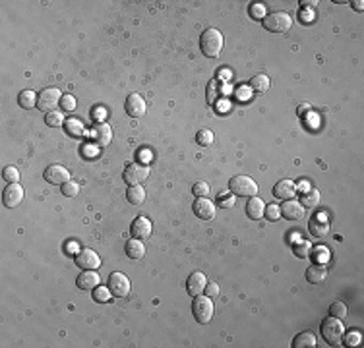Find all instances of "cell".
Returning <instances> with one entry per match:
<instances>
[{
    "instance_id": "60d3db41",
    "label": "cell",
    "mask_w": 364,
    "mask_h": 348,
    "mask_svg": "<svg viewBox=\"0 0 364 348\" xmlns=\"http://www.w3.org/2000/svg\"><path fill=\"white\" fill-rule=\"evenodd\" d=\"M279 215H281V209H279V205H268L266 207V217L270 219V221H277L279 219Z\"/></svg>"
},
{
    "instance_id": "74e56055",
    "label": "cell",
    "mask_w": 364,
    "mask_h": 348,
    "mask_svg": "<svg viewBox=\"0 0 364 348\" xmlns=\"http://www.w3.org/2000/svg\"><path fill=\"white\" fill-rule=\"evenodd\" d=\"M78 191H80V186H78L76 182H72V180H68L66 184H62V193H64L66 197H76Z\"/></svg>"
},
{
    "instance_id": "f5cc1de1",
    "label": "cell",
    "mask_w": 364,
    "mask_h": 348,
    "mask_svg": "<svg viewBox=\"0 0 364 348\" xmlns=\"http://www.w3.org/2000/svg\"><path fill=\"white\" fill-rule=\"evenodd\" d=\"M298 188H300V191L304 193V191L310 190V184H308V182H300V184H298Z\"/></svg>"
},
{
    "instance_id": "8992f818",
    "label": "cell",
    "mask_w": 364,
    "mask_h": 348,
    "mask_svg": "<svg viewBox=\"0 0 364 348\" xmlns=\"http://www.w3.org/2000/svg\"><path fill=\"white\" fill-rule=\"evenodd\" d=\"M124 182L128 186H140L144 184L147 178H149V167L146 163H130L126 169H124Z\"/></svg>"
},
{
    "instance_id": "5bb4252c",
    "label": "cell",
    "mask_w": 364,
    "mask_h": 348,
    "mask_svg": "<svg viewBox=\"0 0 364 348\" xmlns=\"http://www.w3.org/2000/svg\"><path fill=\"white\" fill-rule=\"evenodd\" d=\"M194 215L201 221H211L215 217V203L207 197H198L194 201Z\"/></svg>"
},
{
    "instance_id": "277c9868",
    "label": "cell",
    "mask_w": 364,
    "mask_h": 348,
    "mask_svg": "<svg viewBox=\"0 0 364 348\" xmlns=\"http://www.w3.org/2000/svg\"><path fill=\"white\" fill-rule=\"evenodd\" d=\"M229 191L235 193V195H240V197H254L258 193V184L250 176L238 174V176H233L229 180Z\"/></svg>"
},
{
    "instance_id": "2e32d148",
    "label": "cell",
    "mask_w": 364,
    "mask_h": 348,
    "mask_svg": "<svg viewBox=\"0 0 364 348\" xmlns=\"http://www.w3.org/2000/svg\"><path fill=\"white\" fill-rule=\"evenodd\" d=\"M205 284H207V278L201 271H194L188 280H186V290L190 296H200L205 290Z\"/></svg>"
},
{
    "instance_id": "30bf717a",
    "label": "cell",
    "mask_w": 364,
    "mask_h": 348,
    "mask_svg": "<svg viewBox=\"0 0 364 348\" xmlns=\"http://www.w3.org/2000/svg\"><path fill=\"white\" fill-rule=\"evenodd\" d=\"M308 230L314 238H324L329 234V221L326 215L318 213L308 221Z\"/></svg>"
},
{
    "instance_id": "bcb514c9",
    "label": "cell",
    "mask_w": 364,
    "mask_h": 348,
    "mask_svg": "<svg viewBox=\"0 0 364 348\" xmlns=\"http://www.w3.org/2000/svg\"><path fill=\"white\" fill-rule=\"evenodd\" d=\"M140 159H142V163H149V161H151V153H149V151H147V149H144V151H140Z\"/></svg>"
},
{
    "instance_id": "d6a6232c",
    "label": "cell",
    "mask_w": 364,
    "mask_h": 348,
    "mask_svg": "<svg viewBox=\"0 0 364 348\" xmlns=\"http://www.w3.org/2000/svg\"><path fill=\"white\" fill-rule=\"evenodd\" d=\"M45 122H47V126H51V128H58V126L64 122V114L58 112V110H51V112H47Z\"/></svg>"
},
{
    "instance_id": "ee69618b",
    "label": "cell",
    "mask_w": 364,
    "mask_h": 348,
    "mask_svg": "<svg viewBox=\"0 0 364 348\" xmlns=\"http://www.w3.org/2000/svg\"><path fill=\"white\" fill-rule=\"evenodd\" d=\"M250 16L256 17V19H264V6H260V4H254L252 8H250Z\"/></svg>"
},
{
    "instance_id": "8fae6325",
    "label": "cell",
    "mask_w": 364,
    "mask_h": 348,
    "mask_svg": "<svg viewBox=\"0 0 364 348\" xmlns=\"http://www.w3.org/2000/svg\"><path fill=\"white\" fill-rule=\"evenodd\" d=\"M76 265L82 269H99L101 267V258L93 250H82L76 254Z\"/></svg>"
},
{
    "instance_id": "484cf974",
    "label": "cell",
    "mask_w": 364,
    "mask_h": 348,
    "mask_svg": "<svg viewBox=\"0 0 364 348\" xmlns=\"http://www.w3.org/2000/svg\"><path fill=\"white\" fill-rule=\"evenodd\" d=\"M292 347L294 348H314L316 347V337L308 333V331H304V333H298L296 337H294V341H292Z\"/></svg>"
},
{
    "instance_id": "ffe728a7",
    "label": "cell",
    "mask_w": 364,
    "mask_h": 348,
    "mask_svg": "<svg viewBox=\"0 0 364 348\" xmlns=\"http://www.w3.org/2000/svg\"><path fill=\"white\" fill-rule=\"evenodd\" d=\"M294 193H296V184L291 180H279L273 186V195L279 199H292Z\"/></svg>"
},
{
    "instance_id": "4316f807",
    "label": "cell",
    "mask_w": 364,
    "mask_h": 348,
    "mask_svg": "<svg viewBox=\"0 0 364 348\" xmlns=\"http://www.w3.org/2000/svg\"><path fill=\"white\" fill-rule=\"evenodd\" d=\"M270 86H272V82H270V78H268L266 74H258V76H254V78L250 80V87H252L254 91H258V93L268 91Z\"/></svg>"
},
{
    "instance_id": "44dd1931",
    "label": "cell",
    "mask_w": 364,
    "mask_h": 348,
    "mask_svg": "<svg viewBox=\"0 0 364 348\" xmlns=\"http://www.w3.org/2000/svg\"><path fill=\"white\" fill-rule=\"evenodd\" d=\"M326 277H328V269H326L324 263H314V265H310L308 269H306V280L312 282V284L324 282Z\"/></svg>"
},
{
    "instance_id": "6da1fadb",
    "label": "cell",
    "mask_w": 364,
    "mask_h": 348,
    "mask_svg": "<svg viewBox=\"0 0 364 348\" xmlns=\"http://www.w3.org/2000/svg\"><path fill=\"white\" fill-rule=\"evenodd\" d=\"M223 45H225V39L219 29H205L200 37V49L201 52L207 56V58H217L221 51H223Z\"/></svg>"
},
{
    "instance_id": "f1b7e54d",
    "label": "cell",
    "mask_w": 364,
    "mask_h": 348,
    "mask_svg": "<svg viewBox=\"0 0 364 348\" xmlns=\"http://www.w3.org/2000/svg\"><path fill=\"white\" fill-rule=\"evenodd\" d=\"M37 99H39V97H37L31 89H25V91H21V93H19L18 103H19L21 108H31V106H35L37 104Z\"/></svg>"
},
{
    "instance_id": "52a82bcc",
    "label": "cell",
    "mask_w": 364,
    "mask_h": 348,
    "mask_svg": "<svg viewBox=\"0 0 364 348\" xmlns=\"http://www.w3.org/2000/svg\"><path fill=\"white\" fill-rule=\"evenodd\" d=\"M62 95L56 87H45L41 93H39V99H37V106L43 110V112H51L56 110V106L60 103Z\"/></svg>"
},
{
    "instance_id": "f6af8a7d",
    "label": "cell",
    "mask_w": 364,
    "mask_h": 348,
    "mask_svg": "<svg viewBox=\"0 0 364 348\" xmlns=\"http://www.w3.org/2000/svg\"><path fill=\"white\" fill-rule=\"evenodd\" d=\"M314 252H316L314 256H316L318 260H322V258H328V248H316Z\"/></svg>"
},
{
    "instance_id": "83f0119b",
    "label": "cell",
    "mask_w": 364,
    "mask_h": 348,
    "mask_svg": "<svg viewBox=\"0 0 364 348\" xmlns=\"http://www.w3.org/2000/svg\"><path fill=\"white\" fill-rule=\"evenodd\" d=\"M320 199H322V195H320V191L316 190V188H310L308 191H304L302 193V205H306L308 209L316 207V205H320Z\"/></svg>"
},
{
    "instance_id": "7402d4cb",
    "label": "cell",
    "mask_w": 364,
    "mask_h": 348,
    "mask_svg": "<svg viewBox=\"0 0 364 348\" xmlns=\"http://www.w3.org/2000/svg\"><path fill=\"white\" fill-rule=\"evenodd\" d=\"M246 215L252 219V221H260L264 215H266V203L260 199V197H250L248 203H246Z\"/></svg>"
},
{
    "instance_id": "816d5d0a",
    "label": "cell",
    "mask_w": 364,
    "mask_h": 348,
    "mask_svg": "<svg viewBox=\"0 0 364 348\" xmlns=\"http://www.w3.org/2000/svg\"><path fill=\"white\" fill-rule=\"evenodd\" d=\"M353 6H355V10H359V12H361V10L364 8V2L363 0H357V2H353Z\"/></svg>"
},
{
    "instance_id": "cb8c5ba5",
    "label": "cell",
    "mask_w": 364,
    "mask_h": 348,
    "mask_svg": "<svg viewBox=\"0 0 364 348\" xmlns=\"http://www.w3.org/2000/svg\"><path fill=\"white\" fill-rule=\"evenodd\" d=\"M223 95H225V86L219 80H211L207 86V103L215 104Z\"/></svg>"
},
{
    "instance_id": "ab89813d",
    "label": "cell",
    "mask_w": 364,
    "mask_h": 348,
    "mask_svg": "<svg viewBox=\"0 0 364 348\" xmlns=\"http://www.w3.org/2000/svg\"><path fill=\"white\" fill-rule=\"evenodd\" d=\"M343 337H345V335H343ZM361 339H363V337H361V333H359V331L349 333V335L345 337V345L347 347H359V345H361Z\"/></svg>"
},
{
    "instance_id": "1f68e13d",
    "label": "cell",
    "mask_w": 364,
    "mask_h": 348,
    "mask_svg": "<svg viewBox=\"0 0 364 348\" xmlns=\"http://www.w3.org/2000/svg\"><path fill=\"white\" fill-rule=\"evenodd\" d=\"M93 298H95V302H99V304L110 302V300H112V298H110V288H105V286H95V288H93Z\"/></svg>"
},
{
    "instance_id": "5b68a950",
    "label": "cell",
    "mask_w": 364,
    "mask_h": 348,
    "mask_svg": "<svg viewBox=\"0 0 364 348\" xmlns=\"http://www.w3.org/2000/svg\"><path fill=\"white\" fill-rule=\"evenodd\" d=\"M264 27L272 33H287L292 27V17L287 12H273L262 19Z\"/></svg>"
},
{
    "instance_id": "8d00e7d4",
    "label": "cell",
    "mask_w": 364,
    "mask_h": 348,
    "mask_svg": "<svg viewBox=\"0 0 364 348\" xmlns=\"http://www.w3.org/2000/svg\"><path fill=\"white\" fill-rule=\"evenodd\" d=\"M60 106H62L64 112H74V108H76V99H74V95H62Z\"/></svg>"
},
{
    "instance_id": "7bdbcfd3",
    "label": "cell",
    "mask_w": 364,
    "mask_h": 348,
    "mask_svg": "<svg viewBox=\"0 0 364 348\" xmlns=\"http://www.w3.org/2000/svg\"><path fill=\"white\" fill-rule=\"evenodd\" d=\"M205 292L209 298H217L219 292H221V288H219L217 282H209V284H205Z\"/></svg>"
},
{
    "instance_id": "c3c4849f",
    "label": "cell",
    "mask_w": 364,
    "mask_h": 348,
    "mask_svg": "<svg viewBox=\"0 0 364 348\" xmlns=\"http://www.w3.org/2000/svg\"><path fill=\"white\" fill-rule=\"evenodd\" d=\"M95 116H97V118H105V116H107V110L101 108V106H97V108H95Z\"/></svg>"
},
{
    "instance_id": "ac0fdd59",
    "label": "cell",
    "mask_w": 364,
    "mask_h": 348,
    "mask_svg": "<svg viewBox=\"0 0 364 348\" xmlns=\"http://www.w3.org/2000/svg\"><path fill=\"white\" fill-rule=\"evenodd\" d=\"M281 213H283L289 221H302L304 215H306V209H304L302 203H298V201H294V199H289V201L281 207Z\"/></svg>"
},
{
    "instance_id": "e575fe53",
    "label": "cell",
    "mask_w": 364,
    "mask_h": 348,
    "mask_svg": "<svg viewBox=\"0 0 364 348\" xmlns=\"http://www.w3.org/2000/svg\"><path fill=\"white\" fill-rule=\"evenodd\" d=\"M2 176H4V180H6V182L16 184V182L19 180V171L16 169V167H6V169H4V173H2Z\"/></svg>"
},
{
    "instance_id": "836d02e7",
    "label": "cell",
    "mask_w": 364,
    "mask_h": 348,
    "mask_svg": "<svg viewBox=\"0 0 364 348\" xmlns=\"http://www.w3.org/2000/svg\"><path fill=\"white\" fill-rule=\"evenodd\" d=\"M196 141L200 143L201 147H207V145H211V143H213V132H211V130H207V128H203V130H200V132H198Z\"/></svg>"
},
{
    "instance_id": "f907efd6",
    "label": "cell",
    "mask_w": 364,
    "mask_h": 348,
    "mask_svg": "<svg viewBox=\"0 0 364 348\" xmlns=\"http://www.w3.org/2000/svg\"><path fill=\"white\" fill-rule=\"evenodd\" d=\"M308 110H310L308 104H300V106H298V114H300V116H304V114H306Z\"/></svg>"
},
{
    "instance_id": "603a6c76",
    "label": "cell",
    "mask_w": 364,
    "mask_h": 348,
    "mask_svg": "<svg viewBox=\"0 0 364 348\" xmlns=\"http://www.w3.org/2000/svg\"><path fill=\"white\" fill-rule=\"evenodd\" d=\"M144 254H146V246L140 238H132L126 242V256L130 260H142Z\"/></svg>"
},
{
    "instance_id": "7a4b0ae2",
    "label": "cell",
    "mask_w": 364,
    "mask_h": 348,
    "mask_svg": "<svg viewBox=\"0 0 364 348\" xmlns=\"http://www.w3.org/2000/svg\"><path fill=\"white\" fill-rule=\"evenodd\" d=\"M343 335H345V327L341 323V319L329 315L322 321V337L326 339V343L331 347H337L341 341H343Z\"/></svg>"
},
{
    "instance_id": "d4e9b609",
    "label": "cell",
    "mask_w": 364,
    "mask_h": 348,
    "mask_svg": "<svg viewBox=\"0 0 364 348\" xmlns=\"http://www.w3.org/2000/svg\"><path fill=\"white\" fill-rule=\"evenodd\" d=\"M126 199L132 203V205H142L146 201V190L140 186H130L126 191Z\"/></svg>"
},
{
    "instance_id": "3957f363",
    "label": "cell",
    "mask_w": 364,
    "mask_h": 348,
    "mask_svg": "<svg viewBox=\"0 0 364 348\" xmlns=\"http://www.w3.org/2000/svg\"><path fill=\"white\" fill-rule=\"evenodd\" d=\"M192 313L196 317V321L205 325L213 319V313H215V308H213V298L209 296H194V302H192Z\"/></svg>"
},
{
    "instance_id": "9c48e42d",
    "label": "cell",
    "mask_w": 364,
    "mask_h": 348,
    "mask_svg": "<svg viewBox=\"0 0 364 348\" xmlns=\"http://www.w3.org/2000/svg\"><path fill=\"white\" fill-rule=\"evenodd\" d=\"M90 139L97 145H109L112 141V130L107 122H99L90 130Z\"/></svg>"
},
{
    "instance_id": "7dc6e473",
    "label": "cell",
    "mask_w": 364,
    "mask_h": 348,
    "mask_svg": "<svg viewBox=\"0 0 364 348\" xmlns=\"http://www.w3.org/2000/svg\"><path fill=\"white\" fill-rule=\"evenodd\" d=\"M300 4H302V8H316L318 0H302Z\"/></svg>"
},
{
    "instance_id": "ba28073f",
    "label": "cell",
    "mask_w": 364,
    "mask_h": 348,
    "mask_svg": "<svg viewBox=\"0 0 364 348\" xmlns=\"http://www.w3.org/2000/svg\"><path fill=\"white\" fill-rule=\"evenodd\" d=\"M109 288L116 298H126L130 294V280H128L124 273L114 271V273H110L109 277Z\"/></svg>"
},
{
    "instance_id": "4dcf8cb0",
    "label": "cell",
    "mask_w": 364,
    "mask_h": 348,
    "mask_svg": "<svg viewBox=\"0 0 364 348\" xmlns=\"http://www.w3.org/2000/svg\"><path fill=\"white\" fill-rule=\"evenodd\" d=\"M329 313L333 317H337V319H345L347 313H349V308H347L345 302H333L331 308H329Z\"/></svg>"
},
{
    "instance_id": "4fadbf2b",
    "label": "cell",
    "mask_w": 364,
    "mask_h": 348,
    "mask_svg": "<svg viewBox=\"0 0 364 348\" xmlns=\"http://www.w3.org/2000/svg\"><path fill=\"white\" fill-rule=\"evenodd\" d=\"M21 201H23V188L19 186L18 182L10 184L6 190L2 191V203L6 207H18Z\"/></svg>"
},
{
    "instance_id": "681fc988",
    "label": "cell",
    "mask_w": 364,
    "mask_h": 348,
    "mask_svg": "<svg viewBox=\"0 0 364 348\" xmlns=\"http://www.w3.org/2000/svg\"><path fill=\"white\" fill-rule=\"evenodd\" d=\"M300 16H302V21H304V23H312V21H314V19H312L314 16H312L310 12H302Z\"/></svg>"
},
{
    "instance_id": "f546056e",
    "label": "cell",
    "mask_w": 364,
    "mask_h": 348,
    "mask_svg": "<svg viewBox=\"0 0 364 348\" xmlns=\"http://www.w3.org/2000/svg\"><path fill=\"white\" fill-rule=\"evenodd\" d=\"M66 132L74 136V138H82L84 134H86V128H84V124L80 120H76V118H70V120H66Z\"/></svg>"
},
{
    "instance_id": "e0dca14e",
    "label": "cell",
    "mask_w": 364,
    "mask_h": 348,
    "mask_svg": "<svg viewBox=\"0 0 364 348\" xmlns=\"http://www.w3.org/2000/svg\"><path fill=\"white\" fill-rule=\"evenodd\" d=\"M124 108H126V112L130 114V116L140 118V116H144V114H146V101H144V97H140L138 93H132V95L126 99Z\"/></svg>"
},
{
    "instance_id": "d590c367",
    "label": "cell",
    "mask_w": 364,
    "mask_h": 348,
    "mask_svg": "<svg viewBox=\"0 0 364 348\" xmlns=\"http://www.w3.org/2000/svg\"><path fill=\"white\" fill-rule=\"evenodd\" d=\"M192 191H194L196 197H207L211 190H209V184H207V182H196L194 188H192Z\"/></svg>"
},
{
    "instance_id": "9a60e30c",
    "label": "cell",
    "mask_w": 364,
    "mask_h": 348,
    "mask_svg": "<svg viewBox=\"0 0 364 348\" xmlns=\"http://www.w3.org/2000/svg\"><path fill=\"white\" fill-rule=\"evenodd\" d=\"M99 282H101V277L97 269H84V273H80L76 278V284L82 290H93L95 286H99Z\"/></svg>"
},
{
    "instance_id": "f35d334b",
    "label": "cell",
    "mask_w": 364,
    "mask_h": 348,
    "mask_svg": "<svg viewBox=\"0 0 364 348\" xmlns=\"http://www.w3.org/2000/svg\"><path fill=\"white\" fill-rule=\"evenodd\" d=\"M310 244L306 240H302V242H298L294 246V254H296V258H308L310 256Z\"/></svg>"
},
{
    "instance_id": "b9f144b4",
    "label": "cell",
    "mask_w": 364,
    "mask_h": 348,
    "mask_svg": "<svg viewBox=\"0 0 364 348\" xmlns=\"http://www.w3.org/2000/svg\"><path fill=\"white\" fill-rule=\"evenodd\" d=\"M219 205L221 207H233L235 205V197L229 195V193H221L219 195Z\"/></svg>"
},
{
    "instance_id": "d6986e66",
    "label": "cell",
    "mask_w": 364,
    "mask_h": 348,
    "mask_svg": "<svg viewBox=\"0 0 364 348\" xmlns=\"http://www.w3.org/2000/svg\"><path fill=\"white\" fill-rule=\"evenodd\" d=\"M151 228H153V226H151V221L146 219V217H136V221H134L132 226H130L132 236H136V238H140V240L151 236Z\"/></svg>"
},
{
    "instance_id": "7c38bea8",
    "label": "cell",
    "mask_w": 364,
    "mask_h": 348,
    "mask_svg": "<svg viewBox=\"0 0 364 348\" xmlns=\"http://www.w3.org/2000/svg\"><path fill=\"white\" fill-rule=\"evenodd\" d=\"M45 180L49 184H55V186H62L70 180V173L68 169H64L62 165H51L47 171H45Z\"/></svg>"
}]
</instances>
